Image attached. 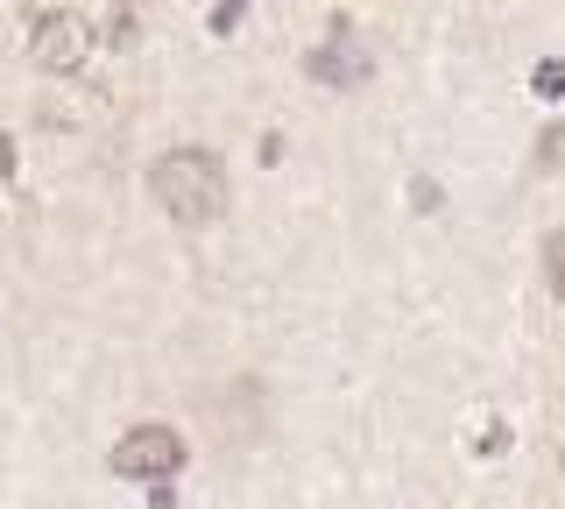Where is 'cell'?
Instances as JSON below:
<instances>
[{
	"label": "cell",
	"instance_id": "obj_5",
	"mask_svg": "<svg viewBox=\"0 0 565 509\" xmlns=\"http://www.w3.org/2000/svg\"><path fill=\"white\" fill-rule=\"evenodd\" d=\"M530 93H544V99H565V57H544L537 72H530Z\"/></svg>",
	"mask_w": 565,
	"mask_h": 509
},
{
	"label": "cell",
	"instance_id": "obj_2",
	"mask_svg": "<svg viewBox=\"0 0 565 509\" xmlns=\"http://www.w3.org/2000/svg\"><path fill=\"white\" fill-rule=\"evenodd\" d=\"M177 467H184V438H177L170 425L120 432V446H114V474H120V481H170Z\"/></svg>",
	"mask_w": 565,
	"mask_h": 509
},
{
	"label": "cell",
	"instance_id": "obj_3",
	"mask_svg": "<svg viewBox=\"0 0 565 509\" xmlns=\"http://www.w3.org/2000/svg\"><path fill=\"white\" fill-rule=\"evenodd\" d=\"M85 50H93V22L71 14V8H50L43 22L29 29V57L43 64V72H78Z\"/></svg>",
	"mask_w": 565,
	"mask_h": 509
},
{
	"label": "cell",
	"instance_id": "obj_4",
	"mask_svg": "<svg viewBox=\"0 0 565 509\" xmlns=\"http://www.w3.org/2000/svg\"><path fill=\"white\" fill-rule=\"evenodd\" d=\"M305 72L318 85H332V93H353V85H367V72H375V57H367V43L353 36L347 22H332V36L305 57Z\"/></svg>",
	"mask_w": 565,
	"mask_h": 509
},
{
	"label": "cell",
	"instance_id": "obj_8",
	"mask_svg": "<svg viewBox=\"0 0 565 509\" xmlns=\"http://www.w3.org/2000/svg\"><path fill=\"white\" fill-rule=\"evenodd\" d=\"M544 276H552V290L565 297V234H552V241H544Z\"/></svg>",
	"mask_w": 565,
	"mask_h": 509
},
{
	"label": "cell",
	"instance_id": "obj_6",
	"mask_svg": "<svg viewBox=\"0 0 565 509\" xmlns=\"http://www.w3.org/2000/svg\"><path fill=\"white\" fill-rule=\"evenodd\" d=\"M537 170H565V120L537 135Z\"/></svg>",
	"mask_w": 565,
	"mask_h": 509
},
{
	"label": "cell",
	"instance_id": "obj_9",
	"mask_svg": "<svg viewBox=\"0 0 565 509\" xmlns=\"http://www.w3.org/2000/svg\"><path fill=\"white\" fill-rule=\"evenodd\" d=\"M0 178H14V142L0 135Z\"/></svg>",
	"mask_w": 565,
	"mask_h": 509
},
{
	"label": "cell",
	"instance_id": "obj_7",
	"mask_svg": "<svg viewBox=\"0 0 565 509\" xmlns=\"http://www.w3.org/2000/svg\"><path fill=\"white\" fill-rule=\"evenodd\" d=\"M247 8H255V0H220V8H212V36H234Z\"/></svg>",
	"mask_w": 565,
	"mask_h": 509
},
{
	"label": "cell",
	"instance_id": "obj_1",
	"mask_svg": "<svg viewBox=\"0 0 565 509\" xmlns=\"http://www.w3.org/2000/svg\"><path fill=\"white\" fill-rule=\"evenodd\" d=\"M149 191H156V205H163L170 220H184V226H205V220L226 213V170H220V156H212V149H170V156H156Z\"/></svg>",
	"mask_w": 565,
	"mask_h": 509
}]
</instances>
